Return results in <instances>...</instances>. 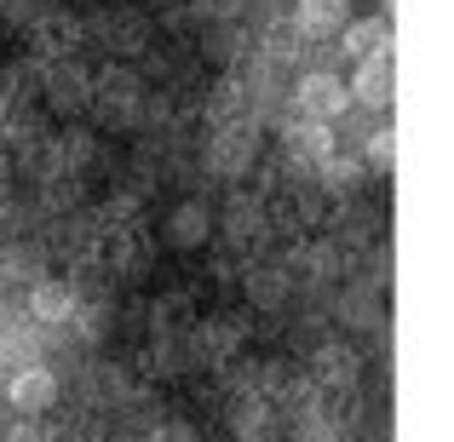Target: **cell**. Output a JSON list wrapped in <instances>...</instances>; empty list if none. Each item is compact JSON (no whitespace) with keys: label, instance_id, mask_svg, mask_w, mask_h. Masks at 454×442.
<instances>
[{"label":"cell","instance_id":"obj_1","mask_svg":"<svg viewBox=\"0 0 454 442\" xmlns=\"http://www.w3.org/2000/svg\"><path fill=\"white\" fill-rule=\"evenodd\" d=\"M207 161H213V173H224V178H236V173H254V161H259V127L247 121H231V127H219V133L207 138Z\"/></svg>","mask_w":454,"mask_h":442},{"label":"cell","instance_id":"obj_2","mask_svg":"<svg viewBox=\"0 0 454 442\" xmlns=\"http://www.w3.org/2000/svg\"><path fill=\"white\" fill-rule=\"evenodd\" d=\"M345 104H351L345 81L328 75V69H317V75H300V87H294V121H322L328 127Z\"/></svg>","mask_w":454,"mask_h":442},{"label":"cell","instance_id":"obj_3","mask_svg":"<svg viewBox=\"0 0 454 442\" xmlns=\"http://www.w3.org/2000/svg\"><path fill=\"white\" fill-rule=\"evenodd\" d=\"M138 98H145V81H138V69H127V64H110L98 81H92V104H98L110 121L115 115H133Z\"/></svg>","mask_w":454,"mask_h":442},{"label":"cell","instance_id":"obj_4","mask_svg":"<svg viewBox=\"0 0 454 442\" xmlns=\"http://www.w3.org/2000/svg\"><path fill=\"white\" fill-rule=\"evenodd\" d=\"M75 305H81V293H75V282H58V276H41L29 288V316L41 322V328H64L69 316H75Z\"/></svg>","mask_w":454,"mask_h":442},{"label":"cell","instance_id":"obj_5","mask_svg":"<svg viewBox=\"0 0 454 442\" xmlns=\"http://www.w3.org/2000/svg\"><path fill=\"white\" fill-rule=\"evenodd\" d=\"M345 92H351L356 104H368V110H386V104L397 98V64H391V52L363 58V69H356V81Z\"/></svg>","mask_w":454,"mask_h":442},{"label":"cell","instance_id":"obj_6","mask_svg":"<svg viewBox=\"0 0 454 442\" xmlns=\"http://www.w3.org/2000/svg\"><path fill=\"white\" fill-rule=\"evenodd\" d=\"M46 98H52V110H87L92 104V75L75 64V58L46 64Z\"/></svg>","mask_w":454,"mask_h":442},{"label":"cell","instance_id":"obj_7","mask_svg":"<svg viewBox=\"0 0 454 442\" xmlns=\"http://www.w3.org/2000/svg\"><path fill=\"white\" fill-rule=\"evenodd\" d=\"M236 345H242V316H213V322H201V328L190 333V351H196L207 368L231 362Z\"/></svg>","mask_w":454,"mask_h":442},{"label":"cell","instance_id":"obj_8","mask_svg":"<svg viewBox=\"0 0 454 442\" xmlns=\"http://www.w3.org/2000/svg\"><path fill=\"white\" fill-rule=\"evenodd\" d=\"M81 35H87V23H81V18H69V12H52V18L35 23V52L52 58V64H64V58L81 46Z\"/></svg>","mask_w":454,"mask_h":442},{"label":"cell","instance_id":"obj_9","mask_svg":"<svg viewBox=\"0 0 454 442\" xmlns=\"http://www.w3.org/2000/svg\"><path fill=\"white\" fill-rule=\"evenodd\" d=\"M6 397L18 402L23 414H46L58 402V374H52V368H18L12 385H6Z\"/></svg>","mask_w":454,"mask_h":442},{"label":"cell","instance_id":"obj_10","mask_svg":"<svg viewBox=\"0 0 454 442\" xmlns=\"http://www.w3.org/2000/svg\"><path fill=\"white\" fill-rule=\"evenodd\" d=\"M98 29H104V46H110L115 58H138L150 46V18L145 12H115V18H104Z\"/></svg>","mask_w":454,"mask_h":442},{"label":"cell","instance_id":"obj_11","mask_svg":"<svg viewBox=\"0 0 454 442\" xmlns=\"http://www.w3.org/2000/svg\"><path fill=\"white\" fill-rule=\"evenodd\" d=\"M282 150H288V161H328V155H333V133L322 121H288Z\"/></svg>","mask_w":454,"mask_h":442},{"label":"cell","instance_id":"obj_12","mask_svg":"<svg viewBox=\"0 0 454 442\" xmlns=\"http://www.w3.org/2000/svg\"><path fill=\"white\" fill-rule=\"evenodd\" d=\"M310 379H317L322 391H345L356 379V351H345V345H322V351L310 356Z\"/></svg>","mask_w":454,"mask_h":442},{"label":"cell","instance_id":"obj_13","mask_svg":"<svg viewBox=\"0 0 454 442\" xmlns=\"http://www.w3.org/2000/svg\"><path fill=\"white\" fill-rule=\"evenodd\" d=\"M207 236H213V213L201 207V201H184V207L173 213V219H167V242L173 247H207Z\"/></svg>","mask_w":454,"mask_h":442},{"label":"cell","instance_id":"obj_14","mask_svg":"<svg viewBox=\"0 0 454 442\" xmlns=\"http://www.w3.org/2000/svg\"><path fill=\"white\" fill-rule=\"evenodd\" d=\"M242 288H247V299H254L259 310H277L282 299H288V270H282V265H247Z\"/></svg>","mask_w":454,"mask_h":442},{"label":"cell","instance_id":"obj_15","mask_svg":"<svg viewBox=\"0 0 454 442\" xmlns=\"http://www.w3.org/2000/svg\"><path fill=\"white\" fill-rule=\"evenodd\" d=\"M201 110H207V121H219V127L242 121V110H247V92H242V81H236V75L213 81V87H207V98H201Z\"/></svg>","mask_w":454,"mask_h":442},{"label":"cell","instance_id":"obj_16","mask_svg":"<svg viewBox=\"0 0 454 442\" xmlns=\"http://www.w3.org/2000/svg\"><path fill=\"white\" fill-rule=\"evenodd\" d=\"M345 52H351V58L391 52V23L386 18H356V23H345Z\"/></svg>","mask_w":454,"mask_h":442},{"label":"cell","instance_id":"obj_17","mask_svg":"<svg viewBox=\"0 0 454 442\" xmlns=\"http://www.w3.org/2000/svg\"><path fill=\"white\" fill-rule=\"evenodd\" d=\"M305 52V29L294 18H270L265 23V64H294Z\"/></svg>","mask_w":454,"mask_h":442},{"label":"cell","instance_id":"obj_18","mask_svg":"<svg viewBox=\"0 0 454 442\" xmlns=\"http://www.w3.org/2000/svg\"><path fill=\"white\" fill-rule=\"evenodd\" d=\"M224 236H231L236 247H259V242L270 236V219H265L259 207H247V201H236L231 219H224Z\"/></svg>","mask_w":454,"mask_h":442},{"label":"cell","instance_id":"obj_19","mask_svg":"<svg viewBox=\"0 0 454 442\" xmlns=\"http://www.w3.org/2000/svg\"><path fill=\"white\" fill-rule=\"evenodd\" d=\"M294 23L310 35V29H340L345 23V0H300V12H294Z\"/></svg>","mask_w":454,"mask_h":442},{"label":"cell","instance_id":"obj_20","mask_svg":"<svg viewBox=\"0 0 454 442\" xmlns=\"http://www.w3.org/2000/svg\"><path fill=\"white\" fill-rule=\"evenodd\" d=\"M231 425H236V437H265L270 431V397H236Z\"/></svg>","mask_w":454,"mask_h":442},{"label":"cell","instance_id":"obj_21","mask_svg":"<svg viewBox=\"0 0 454 442\" xmlns=\"http://www.w3.org/2000/svg\"><path fill=\"white\" fill-rule=\"evenodd\" d=\"M92 155H98V144H92L87 133H69V138H52V161L58 173H75V167H87Z\"/></svg>","mask_w":454,"mask_h":442},{"label":"cell","instance_id":"obj_22","mask_svg":"<svg viewBox=\"0 0 454 442\" xmlns=\"http://www.w3.org/2000/svg\"><path fill=\"white\" fill-rule=\"evenodd\" d=\"M46 253L41 247H6V259H0V282H23V276H41Z\"/></svg>","mask_w":454,"mask_h":442},{"label":"cell","instance_id":"obj_23","mask_svg":"<svg viewBox=\"0 0 454 442\" xmlns=\"http://www.w3.org/2000/svg\"><path fill=\"white\" fill-rule=\"evenodd\" d=\"M41 201H46V213H64V207H75V173H52V178H41Z\"/></svg>","mask_w":454,"mask_h":442},{"label":"cell","instance_id":"obj_24","mask_svg":"<svg viewBox=\"0 0 454 442\" xmlns=\"http://www.w3.org/2000/svg\"><path fill=\"white\" fill-rule=\"evenodd\" d=\"M368 167H374V173H391V161H397V133H391V127H380V133H368Z\"/></svg>","mask_w":454,"mask_h":442},{"label":"cell","instance_id":"obj_25","mask_svg":"<svg viewBox=\"0 0 454 442\" xmlns=\"http://www.w3.org/2000/svg\"><path fill=\"white\" fill-rule=\"evenodd\" d=\"M0 12H6L12 23H29V29H35L41 18H52V12H58V0H0Z\"/></svg>","mask_w":454,"mask_h":442},{"label":"cell","instance_id":"obj_26","mask_svg":"<svg viewBox=\"0 0 454 442\" xmlns=\"http://www.w3.org/2000/svg\"><path fill=\"white\" fill-rule=\"evenodd\" d=\"M6 442H58V431L46 420H35V414H23V420L6 431Z\"/></svg>","mask_w":454,"mask_h":442},{"label":"cell","instance_id":"obj_27","mask_svg":"<svg viewBox=\"0 0 454 442\" xmlns=\"http://www.w3.org/2000/svg\"><path fill=\"white\" fill-rule=\"evenodd\" d=\"M317 167H322V184H328V190H351V184H356V161L328 155V161H317Z\"/></svg>","mask_w":454,"mask_h":442},{"label":"cell","instance_id":"obj_28","mask_svg":"<svg viewBox=\"0 0 454 442\" xmlns=\"http://www.w3.org/2000/svg\"><path fill=\"white\" fill-rule=\"evenodd\" d=\"M294 442H340V425H333V420H322V414H310V420H300Z\"/></svg>","mask_w":454,"mask_h":442},{"label":"cell","instance_id":"obj_29","mask_svg":"<svg viewBox=\"0 0 454 442\" xmlns=\"http://www.w3.org/2000/svg\"><path fill=\"white\" fill-rule=\"evenodd\" d=\"M184 316H190V305H184V299H161V305H155V328H161V333L184 328Z\"/></svg>","mask_w":454,"mask_h":442},{"label":"cell","instance_id":"obj_30","mask_svg":"<svg viewBox=\"0 0 454 442\" xmlns=\"http://www.w3.org/2000/svg\"><path fill=\"white\" fill-rule=\"evenodd\" d=\"M104 316H110L104 305H87V310L75 305V333H81V339H98V333H104Z\"/></svg>","mask_w":454,"mask_h":442},{"label":"cell","instance_id":"obj_31","mask_svg":"<svg viewBox=\"0 0 454 442\" xmlns=\"http://www.w3.org/2000/svg\"><path fill=\"white\" fill-rule=\"evenodd\" d=\"M196 12L213 18V23H236L242 18V0H196Z\"/></svg>","mask_w":454,"mask_h":442},{"label":"cell","instance_id":"obj_32","mask_svg":"<svg viewBox=\"0 0 454 442\" xmlns=\"http://www.w3.org/2000/svg\"><path fill=\"white\" fill-rule=\"evenodd\" d=\"M145 442H201L196 437V425H184V420H167V425H155V431Z\"/></svg>","mask_w":454,"mask_h":442},{"label":"cell","instance_id":"obj_33","mask_svg":"<svg viewBox=\"0 0 454 442\" xmlns=\"http://www.w3.org/2000/svg\"><path fill=\"white\" fill-rule=\"evenodd\" d=\"M207 52H213V58H219V64H236V52H242V35H231V29H224V35H219V41H213V46H207Z\"/></svg>","mask_w":454,"mask_h":442},{"label":"cell","instance_id":"obj_34","mask_svg":"<svg viewBox=\"0 0 454 442\" xmlns=\"http://www.w3.org/2000/svg\"><path fill=\"white\" fill-rule=\"evenodd\" d=\"M6 213H12V190L0 184V219H6Z\"/></svg>","mask_w":454,"mask_h":442},{"label":"cell","instance_id":"obj_35","mask_svg":"<svg viewBox=\"0 0 454 442\" xmlns=\"http://www.w3.org/2000/svg\"><path fill=\"white\" fill-rule=\"evenodd\" d=\"M6 173H12V155H6V150H0V184H6Z\"/></svg>","mask_w":454,"mask_h":442}]
</instances>
